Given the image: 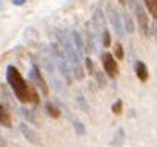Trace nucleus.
<instances>
[{
  "label": "nucleus",
  "instance_id": "f257e3e1",
  "mask_svg": "<svg viewBox=\"0 0 157 147\" xmlns=\"http://www.w3.org/2000/svg\"><path fill=\"white\" fill-rule=\"evenodd\" d=\"M6 81L10 84V87L13 88L14 95L17 96V99L20 102H29L31 101V95L33 90L28 87V84L23 81L22 75L19 73V70L14 65H10L6 68Z\"/></svg>",
  "mask_w": 157,
  "mask_h": 147
},
{
  "label": "nucleus",
  "instance_id": "f03ea898",
  "mask_svg": "<svg viewBox=\"0 0 157 147\" xmlns=\"http://www.w3.org/2000/svg\"><path fill=\"white\" fill-rule=\"evenodd\" d=\"M57 36H59V40L63 47V51H65V54L69 60V65H71V70L74 73V76L78 81H82L83 79V67L80 63V56L77 54V51L74 48V43L69 40V37L63 31H57Z\"/></svg>",
  "mask_w": 157,
  "mask_h": 147
},
{
  "label": "nucleus",
  "instance_id": "7ed1b4c3",
  "mask_svg": "<svg viewBox=\"0 0 157 147\" xmlns=\"http://www.w3.org/2000/svg\"><path fill=\"white\" fill-rule=\"evenodd\" d=\"M106 11H108V19H109V23H111V27L114 28V31L117 33V36H123L125 34V28H123V23H122V20H120V16H119V13L116 11V8L109 3L108 5V8H106Z\"/></svg>",
  "mask_w": 157,
  "mask_h": 147
},
{
  "label": "nucleus",
  "instance_id": "20e7f679",
  "mask_svg": "<svg viewBox=\"0 0 157 147\" xmlns=\"http://www.w3.org/2000/svg\"><path fill=\"white\" fill-rule=\"evenodd\" d=\"M29 79L36 84V87H37L45 96H48V85H46L45 79L42 78V75H40V71H39L37 65H34V67L29 70Z\"/></svg>",
  "mask_w": 157,
  "mask_h": 147
},
{
  "label": "nucleus",
  "instance_id": "39448f33",
  "mask_svg": "<svg viewBox=\"0 0 157 147\" xmlns=\"http://www.w3.org/2000/svg\"><path fill=\"white\" fill-rule=\"evenodd\" d=\"M103 68H105V73L111 78H116L119 75V67H117V62L114 60V56L109 54V53H105L103 54Z\"/></svg>",
  "mask_w": 157,
  "mask_h": 147
},
{
  "label": "nucleus",
  "instance_id": "423d86ee",
  "mask_svg": "<svg viewBox=\"0 0 157 147\" xmlns=\"http://www.w3.org/2000/svg\"><path fill=\"white\" fill-rule=\"evenodd\" d=\"M20 132H22V135H23L31 144H34V145H39V144H40L39 135H37L28 124H20Z\"/></svg>",
  "mask_w": 157,
  "mask_h": 147
},
{
  "label": "nucleus",
  "instance_id": "0eeeda50",
  "mask_svg": "<svg viewBox=\"0 0 157 147\" xmlns=\"http://www.w3.org/2000/svg\"><path fill=\"white\" fill-rule=\"evenodd\" d=\"M134 70H136V75H137V78L140 81H143V82L148 81V68H146V65L143 62L137 60L136 65H134Z\"/></svg>",
  "mask_w": 157,
  "mask_h": 147
},
{
  "label": "nucleus",
  "instance_id": "6e6552de",
  "mask_svg": "<svg viewBox=\"0 0 157 147\" xmlns=\"http://www.w3.org/2000/svg\"><path fill=\"white\" fill-rule=\"evenodd\" d=\"M72 43H74V48H75L77 54L82 57V56H83V51H85V47H83V42H82L80 34H78L75 30L72 31Z\"/></svg>",
  "mask_w": 157,
  "mask_h": 147
},
{
  "label": "nucleus",
  "instance_id": "1a4fd4ad",
  "mask_svg": "<svg viewBox=\"0 0 157 147\" xmlns=\"http://www.w3.org/2000/svg\"><path fill=\"white\" fill-rule=\"evenodd\" d=\"M94 27H96L99 31L105 27V17H103V13H102L100 8H97L96 13H94Z\"/></svg>",
  "mask_w": 157,
  "mask_h": 147
},
{
  "label": "nucleus",
  "instance_id": "9d476101",
  "mask_svg": "<svg viewBox=\"0 0 157 147\" xmlns=\"http://www.w3.org/2000/svg\"><path fill=\"white\" fill-rule=\"evenodd\" d=\"M0 124H3L5 127H11V118L10 113L6 112V108L0 104Z\"/></svg>",
  "mask_w": 157,
  "mask_h": 147
},
{
  "label": "nucleus",
  "instance_id": "9b49d317",
  "mask_svg": "<svg viewBox=\"0 0 157 147\" xmlns=\"http://www.w3.org/2000/svg\"><path fill=\"white\" fill-rule=\"evenodd\" d=\"M123 28L126 30V33H134V22H132V19L129 17V14L128 13H123Z\"/></svg>",
  "mask_w": 157,
  "mask_h": 147
},
{
  "label": "nucleus",
  "instance_id": "f8f14e48",
  "mask_svg": "<svg viewBox=\"0 0 157 147\" xmlns=\"http://www.w3.org/2000/svg\"><path fill=\"white\" fill-rule=\"evenodd\" d=\"M45 108H46V113H48L49 116H52V118H59V116H60V110H59L52 102H48V104L45 105Z\"/></svg>",
  "mask_w": 157,
  "mask_h": 147
},
{
  "label": "nucleus",
  "instance_id": "ddd939ff",
  "mask_svg": "<svg viewBox=\"0 0 157 147\" xmlns=\"http://www.w3.org/2000/svg\"><path fill=\"white\" fill-rule=\"evenodd\" d=\"M146 8L149 10V13L152 14V17L157 19V0H145Z\"/></svg>",
  "mask_w": 157,
  "mask_h": 147
},
{
  "label": "nucleus",
  "instance_id": "4468645a",
  "mask_svg": "<svg viewBox=\"0 0 157 147\" xmlns=\"http://www.w3.org/2000/svg\"><path fill=\"white\" fill-rule=\"evenodd\" d=\"M20 112H22V115H23V116H25V118H26V119H28L31 124H36V118H34V115H33V113H31L28 108H22Z\"/></svg>",
  "mask_w": 157,
  "mask_h": 147
},
{
  "label": "nucleus",
  "instance_id": "2eb2a0df",
  "mask_svg": "<svg viewBox=\"0 0 157 147\" xmlns=\"http://www.w3.org/2000/svg\"><path fill=\"white\" fill-rule=\"evenodd\" d=\"M74 130H75V133L77 135H85V127H83V124L82 122H78V121H75L74 122Z\"/></svg>",
  "mask_w": 157,
  "mask_h": 147
},
{
  "label": "nucleus",
  "instance_id": "dca6fc26",
  "mask_svg": "<svg viewBox=\"0 0 157 147\" xmlns=\"http://www.w3.org/2000/svg\"><path fill=\"white\" fill-rule=\"evenodd\" d=\"M77 104H78V107H80L83 112H88V104H86L83 96H77Z\"/></svg>",
  "mask_w": 157,
  "mask_h": 147
},
{
  "label": "nucleus",
  "instance_id": "f3484780",
  "mask_svg": "<svg viewBox=\"0 0 157 147\" xmlns=\"http://www.w3.org/2000/svg\"><path fill=\"white\" fill-rule=\"evenodd\" d=\"M102 43H103L105 48L111 45V34H109V31H106V30L103 31V40H102Z\"/></svg>",
  "mask_w": 157,
  "mask_h": 147
},
{
  "label": "nucleus",
  "instance_id": "a211bd4d",
  "mask_svg": "<svg viewBox=\"0 0 157 147\" xmlns=\"http://www.w3.org/2000/svg\"><path fill=\"white\" fill-rule=\"evenodd\" d=\"M114 53H116V57L117 59H123V48L120 43H116L114 45Z\"/></svg>",
  "mask_w": 157,
  "mask_h": 147
},
{
  "label": "nucleus",
  "instance_id": "6ab92c4d",
  "mask_svg": "<svg viewBox=\"0 0 157 147\" xmlns=\"http://www.w3.org/2000/svg\"><path fill=\"white\" fill-rule=\"evenodd\" d=\"M122 101L119 99V101H116L114 104H113V113H116V115H120L122 113Z\"/></svg>",
  "mask_w": 157,
  "mask_h": 147
},
{
  "label": "nucleus",
  "instance_id": "aec40b11",
  "mask_svg": "<svg viewBox=\"0 0 157 147\" xmlns=\"http://www.w3.org/2000/svg\"><path fill=\"white\" fill-rule=\"evenodd\" d=\"M123 135H125L123 129H119V130H117V135H116L117 138H114V141H113V142H114V144H120V142L125 139V138H123Z\"/></svg>",
  "mask_w": 157,
  "mask_h": 147
},
{
  "label": "nucleus",
  "instance_id": "412c9836",
  "mask_svg": "<svg viewBox=\"0 0 157 147\" xmlns=\"http://www.w3.org/2000/svg\"><path fill=\"white\" fill-rule=\"evenodd\" d=\"M85 65H86V70L90 71V75H93V73H94V67H93V60L90 57L85 59Z\"/></svg>",
  "mask_w": 157,
  "mask_h": 147
},
{
  "label": "nucleus",
  "instance_id": "4be33fe9",
  "mask_svg": "<svg viewBox=\"0 0 157 147\" xmlns=\"http://www.w3.org/2000/svg\"><path fill=\"white\" fill-rule=\"evenodd\" d=\"M96 76H97V82H99V85H100V87H105V85H106V81H105V78L102 76V73H96Z\"/></svg>",
  "mask_w": 157,
  "mask_h": 147
},
{
  "label": "nucleus",
  "instance_id": "5701e85b",
  "mask_svg": "<svg viewBox=\"0 0 157 147\" xmlns=\"http://www.w3.org/2000/svg\"><path fill=\"white\" fill-rule=\"evenodd\" d=\"M13 3L17 5V6H20V5H25L26 3V0H13Z\"/></svg>",
  "mask_w": 157,
  "mask_h": 147
},
{
  "label": "nucleus",
  "instance_id": "b1692460",
  "mask_svg": "<svg viewBox=\"0 0 157 147\" xmlns=\"http://www.w3.org/2000/svg\"><path fill=\"white\" fill-rule=\"evenodd\" d=\"M5 145H6V142H5V139H3L2 133H0V147H5Z\"/></svg>",
  "mask_w": 157,
  "mask_h": 147
},
{
  "label": "nucleus",
  "instance_id": "393cba45",
  "mask_svg": "<svg viewBox=\"0 0 157 147\" xmlns=\"http://www.w3.org/2000/svg\"><path fill=\"white\" fill-rule=\"evenodd\" d=\"M152 33L157 36V22H154V23H152Z\"/></svg>",
  "mask_w": 157,
  "mask_h": 147
},
{
  "label": "nucleus",
  "instance_id": "a878e982",
  "mask_svg": "<svg viewBox=\"0 0 157 147\" xmlns=\"http://www.w3.org/2000/svg\"><path fill=\"white\" fill-rule=\"evenodd\" d=\"M122 5H131V0H119Z\"/></svg>",
  "mask_w": 157,
  "mask_h": 147
},
{
  "label": "nucleus",
  "instance_id": "bb28decb",
  "mask_svg": "<svg viewBox=\"0 0 157 147\" xmlns=\"http://www.w3.org/2000/svg\"><path fill=\"white\" fill-rule=\"evenodd\" d=\"M0 5H2V0H0Z\"/></svg>",
  "mask_w": 157,
  "mask_h": 147
}]
</instances>
